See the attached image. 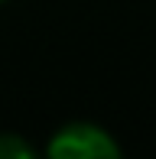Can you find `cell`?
<instances>
[{
    "label": "cell",
    "mask_w": 156,
    "mask_h": 159,
    "mask_svg": "<svg viewBox=\"0 0 156 159\" xmlns=\"http://www.w3.org/2000/svg\"><path fill=\"white\" fill-rule=\"evenodd\" d=\"M49 156L55 159H117L120 146L104 127L94 124H68L49 140Z\"/></svg>",
    "instance_id": "obj_1"
},
{
    "label": "cell",
    "mask_w": 156,
    "mask_h": 159,
    "mask_svg": "<svg viewBox=\"0 0 156 159\" xmlns=\"http://www.w3.org/2000/svg\"><path fill=\"white\" fill-rule=\"evenodd\" d=\"M33 146L16 133H0V159H30Z\"/></svg>",
    "instance_id": "obj_2"
}]
</instances>
